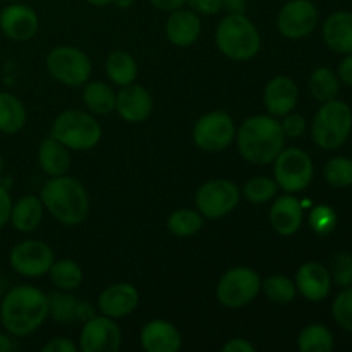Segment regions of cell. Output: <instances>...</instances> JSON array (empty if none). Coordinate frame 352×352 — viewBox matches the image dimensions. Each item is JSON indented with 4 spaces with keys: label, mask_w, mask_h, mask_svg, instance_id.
Returning a JSON list of instances; mask_svg holds the SVG:
<instances>
[{
    "label": "cell",
    "mask_w": 352,
    "mask_h": 352,
    "mask_svg": "<svg viewBox=\"0 0 352 352\" xmlns=\"http://www.w3.org/2000/svg\"><path fill=\"white\" fill-rule=\"evenodd\" d=\"M116 110L126 122H144L153 112V98L144 86L131 82L116 93Z\"/></svg>",
    "instance_id": "cell-16"
},
{
    "label": "cell",
    "mask_w": 352,
    "mask_h": 352,
    "mask_svg": "<svg viewBox=\"0 0 352 352\" xmlns=\"http://www.w3.org/2000/svg\"><path fill=\"white\" fill-rule=\"evenodd\" d=\"M47 71L55 81L65 86H81L91 76V60L88 55L72 45H58L47 55Z\"/></svg>",
    "instance_id": "cell-7"
},
{
    "label": "cell",
    "mask_w": 352,
    "mask_h": 352,
    "mask_svg": "<svg viewBox=\"0 0 352 352\" xmlns=\"http://www.w3.org/2000/svg\"><path fill=\"white\" fill-rule=\"evenodd\" d=\"M140 342L146 352H177L182 347V337L174 323L158 318L141 329Z\"/></svg>",
    "instance_id": "cell-20"
},
{
    "label": "cell",
    "mask_w": 352,
    "mask_h": 352,
    "mask_svg": "<svg viewBox=\"0 0 352 352\" xmlns=\"http://www.w3.org/2000/svg\"><path fill=\"white\" fill-rule=\"evenodd\" d=\"M105 71L113 85L127 86L134 82L138 76L136 58L124 50L110 52L105 62Z\"/></svg>",
    "instance_id": "cell-27"
},
{
    "label": "cell",
    "mask_w": 352,
    "mask_h": 352,
    "mask_svg": "<svg viewBox=\"0 0 352 352\" xmlns=\"http://www.w3.org/2000/svg\"><path fill=\"white\" fill-rule=\"evenodd\" d=\"M95 316V309L88 301H78V308H76V320L79 322H88L89 318Z\"/></svg>",
    "instance_id": "cell-47"
},
{
    "label": "cell",
    "mask_w": 352,
    "mask_h": 352,
    "mask_svg": "<svg viewBox=\"0 0 352 352\" xmlns=\"http://www.w3.org/2000/svg\"><path fill=\"white\" fill-rule=\"evenodd\" d=\"M261 291L275 305H289L298 296L296 282L284 275H272L267 280H261Z\"/></svg>",
    "instance_id": "cell-34"
},
{
    "label": "cell",
    "mask_w": 352,
    "mask_h": 352,
    "mask_svg": "<svg viewBox=\"0 0 352 352\" xmlns=\"http://www.w3.org/2000/svg\"><path fill=\"white\" fill-rule=\"evenodd\" d=\"M54 261L55 256L52 248L38 239L21 241L9 253L10 268L28 278H36L48 274Z\"/></svg>",
    "instance_id": "cell-12"
},
{
    "label": "cell",
    "mask_w": 352,
    "mask_h": 352,
    "mask_svg": "<svg viewBox=\"0 0 352 352\" xmlns=\"http://www.w3.org/2000/svg\"><path fill=\"white\" fill-rule=\"evenodd\" d=\"M298 347L301 352H330L333 349V336L325 325L311 323L299 333Z\"/></svg>",
    "instance_id": "cell-32"
},
{
    "label": "cell",
    "mask_w": 352,
    "mask_h": 352,
    "mask_svg": "<svg viewBox=\"0 0 352 352\" xmlns=\"http://www.w3.org/2000/svg\"><path fill=\"white\" fill-rule=\"evenodd\" d=\"M38 164L48 177L64 175L71 167L69 148L58 143L55 138H47V140L41 141L40 148H38Z\"/></svg>",
    "instance_id": "cell-25"
},
{
    "label": "cell",
    "mask_w": 352,
    "mask_h": 352,
    "mask_svg": "<svg viewBox=\"0 0 352 352\" xmlns=\"http://www.w3.org/2000/svg\"><path fill=\"white\" fill-rule=\"evenodd\" d=\"M352 131V110L342 100L325 102L315 113L311 138L322 150H337L347 141Z\"/></svg>",
    "instance_id": "cell-5"
},
{
    "label": "cell",
    "mask_w": 352,
    "mask_h": 352,
    "mask_svg": "<svg viewBox=\"0 0 352 352\" xmlns=\"http://www.w3.org/2000/svg\"><path fill=\"white\" fill-rule=\"evenodd\" d=\"M329 272L332 277V284L342 289L352 287V254L347 251L337 253L330 263Z\"/></svg>",
    "instance_id": "cell-38"
},
{
    "label": "cell",
    "mask_w": 352,
    "mask_h": 352,
    "mask_svg": "<svg viewBox=\"0 0 352 352\" xmlns=\"http://www.w3.org/2000/svg\"><path fill=\"white\" fill-rule=\"evenodd\" d=\"M215 43L230 60H250L260 52L261 36L246 14H227L217 26Z\"/></svg>",
    "instance_id": "cell-4"
},
{
    "label": "cell",
    "mask_w": 352,
    "mask_h": 352,
    "mask_svg": "<svg viewBox=\"0 0 352 352\" xmlns=\"http://www.w3.org/2000/svg\"><path fill=\"white\" fill-rule=\"evenodd\" d=\"M299 100V88L287 76H277L265 86L263 103L270 116L284 117L296 109Z\"/></svg>",
    "instance_id": "cell-19"
},
{
    "label": "cell",
    "mask_w": 352,
    "mask_h": 352,
    "mask_svg": "<svg viewBox=\"0 0 352 352\" xmlns=\"http://www.w3.org/2000/svg\"><path fill=\"white\" fill-rule=\"evenodd\" d=\"M48 318V296L33 285H16L3 294L0 323L12 337L31 336Z\"/></svg>",
    "instance_id": "cell-1"
},
{
    "label": "cell",
    "mask_w": 352,
    "mask_h": 352,
    "mask_svg": "<svg viewBox=\"0 0 352 352\" xmlns=\"http://www.w3.org/2000/svg\"><path fill=\"white\" fill-rule=\"evenodd\" d=\"M122 346V332L116 320L109 316H93L85 322L79 336L82 352H117Z\"/></svg>",
    "instance_id": "cell-14"
},
{
    "label": "cell",
    "mask_w": 352,
    "mask_h": 352,
    "mask_svg": "<svg viewBox=\"0 0 352 352\" xmlns=\"http://www.w3.org/2000/svg\"><path fill=\"white\" fill-rule=\"evenodd\" d=\"M246 6V0H223V9L229 14H244Z\"/></svg>",
    "instance_id": "cell-48"
},
{
    "label": "cell",
    "mask_w": 352,
    "mask_h": 352,
    "mask_svg": "<svg viewBox=\"0 0 352 352\" xmlns=\"http://www.w3.org/2000/svg\"><path fill=\"white\" fill-rule=\"evenodd\" d=\"M323 175L332 188H349L352 186V160L347 157L330 158L323 167Z\"/></svg>",
    "instance_id": "cell-36"
},
{
    "label": "cell",
    "mask_w": 352,
    "mask_h": 352,
    "mask_svg": "<svg viewBox=\"0 0 352 352\" xmlns=\"http://www.w3.org/2000/svg\"><path fill=\"white\" fill-rule=\"evenodd\" d=\"M48 296V316L55 320L58 323H69L76 322V308H78L79 299L76 296H72L69 291H58L50 292Z\"/></svg>",
    "instance_id": "cell-33"
},
{
    "label": "cell",
    "mask_w": 352,
    "mask_h": 352,
    "mask_svg": "<svg viewBox=\"0 0 352 352\" xmlns=\"http://www.w3.org/2000/svg\"><path fill=\"white\" fill-rule=\"evenodd\" d=\"M261 291V278L253 268L234 267L220 277L217 299L230 309H239L253 302Z\"/></svg>",
    "instance_id": "cell-8"
},
{
    "label": "cell",
    "mask_w": 352,
    "mask_h": 352,
    "mask_svg": "<svg viewBox=\"0 0 352 352\" xmlns=\"http://www.w3.org/2000/svg\"><path fill=\"white\" fill-rule=\"evenodd\" d=\"M332 316L340 329L352 333V287H346L332 302Z\"/></svg>",
    "instance_id": "cell-37"
},
{
    "label": "cell",
    "mask_w": 352,
    "mask_h": 352,
    "mask_svg": "<svg viewBox=\"0 0 352 352\" xmlns=\"http://www.w3.org/2000/svg\"><path fill=\"white\" fill-rule=\"evenodd\" d=\"M12 198L6 186L0 184V230L9 223L10 210H12Z\"/></svg>",
    "instance_id": "cell-42"
},
{
    "label": "cell",
    "mask_w": 352,
    "mask_h": 352,
    "mask_svg": "<svg viewBox=\"0 0 352 352\" xmlns=\"http://www.w3.org/2000/svg\"><path fill=\"white\" fill-rule=\"evenodd\" d=\"M236 143L241 157L251 165L274 164L285 146V134L280 120L274 116H251L236 131Z\"/></svg>",
    "instance_id": "cell-2"
},
{
    "label": "cell",
    "mask_w": 352,
    "mask_h": 352,
    "mask_svg": "<svg viewBox=\"0 0 352 352\" xmlns=\"http://www.w3.org/2000/svg\"><path fill=\"white\" fill-rule=\"evenodd\" d=\"M7 2H23V0H7Z\"/></svg>",
    "instance_id": "cell-53"
},
{
    "label": "cell",
    "mask_w": 352,
    "mask_h": 352,
    "mask_svg": "<svg viewBox=\"0 0 352 352\" xmlns=\"http://www.w3.org/2000/svg\"><path fill=\"white\" fill-rule=\"evenodd\" d=\"M236 124L223 110H213L196 120L192 127V141L196 146L208 153H217L230 146L236 140Z\"/></svg>",
    "instance_id": "cell-10"
},
{
    "label": "cell",
    "mask_w": 352,
    "mask_h": 352,
    "mask_svg": "<svg viewBox=\"0 0 352 352\" xmlns=\"http://www.w3.org/2000/svg\"><path fill=\"white\" fill-rule=\"evenodd\" d=\"M272 229L278 234V236H294L302 226V205L296 196L291 192L284 196H278L274 203H272L270 213Z\"/></svg>",
    "instance_id": "cell-21"
},
{
    "label": "cell",
    "mask_w": 352,
    "mask_h": 352,
    "mask_svg": "<svg viewBox=\"0 0 352 352\" xmlns=\"http://www.w3.org/2000/svg\"><path fill=\"white\" fill-rule=\"evenodd\" d=\"M155 9L164 10V12H172L175 9H181L186 6L188 0H148Z\"/></svg>",
    "instance_id": "cell-45"
},
{
    "label": "cell",
    "mask_w": 352,
    "mask_h": 352,
    "mask_svg": "<svg viewBox=\"0 0 352 352\" xmlns=\"http://www.w3.org/2000/svg\"><path fill=\"white\" fill-rule=\"evenodd\" d=\"M205 217L198 210L181 208L170 213L167 220L168 232L177 237H191L203 229Z\"/></svg>",
    "instance_id": "cell-31"
},
{
    "label": "cell",
    "mask_w": 352,
    "mask_h": 352,
    "mask_svg": "<svg viewBox=\"0 0 352 352\" xmlns=\"http://www.w3.org/2000/svg\"><path fill=\"white\" fill-rule=\"evenodd\" d=\"M38 14L23 2H10L0 12V30L12 41H30L38 33Z\"/></svg>",
    "instance_id": "cell-15"
},
{
    "label": "cell",
    "mask_w": 352,
    "mask_h": 352,
    "mask_svg": "<svg viewBox=\"0 0 352 352\" xmlns=\"http://www.w3.org/2000/svg\"><path fill=\"white\" fill-rule=\"evenodd\" d=\"M48 275H50L52 284L62 291H74L82 282V268L74 260H67V258L54 261Z\"/></svg>",
    "instance_id": "cell-29"
},
{
    "label": "cell",
    "mask_w": 352,
    "mask_h": 352,
    "mask_svg": "<svg viewBox=\"0 0 352 352\" xmlns=\"http://www.w3.org/2000/svg\"><path fill=\"white\" fill-rule=\"evenodd\" d=\"M2 172H3V157L2 153H0V175H2Z\"/></svg>",
    "instance_id": "cell-52"
},
{
    "label": "cell",
    "mask_w": 352,
    "mask_h": 352,
    "mask_svg": "<svg viewBox=\"0 0 352 352\" xmlns=\"http://www.w3.org/2000/svg\"><path fill=\"white\" fill-rule=\"evenodd\" d=\"M186 3L199 16H215L223 9V0H188Z\"/></svg>",
    "instance_id": "cell-41"
},
{
    "label": "cell",
    "mask_w": 352,
    "mask_h": 352,
    "mask_svg": "<svg viewBox=\"0 0 352 352\" xmlns=\"http://www.w3.org/2000/svg\"><path fill=\"white\" fill-rule=\"evenodd\" d=\"M296 287L299 294L311 302H320L329 298L332 291V277L329 268L316 261L301 265L296 274Z\"/></svg>",
    "instance_id": "cell-18"
},
{
    "label": "cell",
    "mask_w": 352,
    "mask_h": 352,
    "mask_svg": "<svg viewBox=\"0 0 352 352\" xmlns=\"http://www.w3.org/2000/svg\"><path fill=\"white\" fill-rule=\"evenodd\" d=\"M41 351L43 352H76L78 351V346H76L72 340L64 339V337H57V339L45 344Z\"/></svg>",
    "instance_id": "cell-43"
},
{
    "label": "cell",
    "mask_w": 352,
    "mask_h": 352,
    "mask_svg": "<svg viewBox=\"0 0 352 352\" xmlns=\"http://www.w3.org/2000/svg\"><path fill=\"white\" fill-rule=\"evenodd\" d=\"M201 17L191 9H175L168 16L165 33L168 41L175 47H189L196 43L201 34Z\"/></svg>",
    "instance_id": "cell-22"
},
{
    "label": "cell",
    "mask_w": 352,
    "mask_h": 352,
    "mask_svg": "<svg viewBox=\"0 0 352 352\" xmlns=\"http://www.w3.org/2000/svg\"><path fill=\"white\" fill-rule=\"evenodd\" d=\"M278 186L275 179L265 177V175H256L251 177L250 181L244 184V198L251 203V205H265V203L272 201L277 196Z\"/></svg>",
    "instance_id": "cell-35"
},
{
    "label": "cell",
    "mask_w": 352,
    "mask_h": 352,
    "mask_svg": "<svg viewBox=\"0 0 352 352\" xmlns=\"http://www.w3.org/2000/svg\"><path fill=\"white\" fill-rule=\"evenodd\" d=\"M274 174L278 188L294 195L311 184L315 165L301 148H284L274 160Z\"/></svg>",
    "instance_id": "cell-9"
},
{
    "label": "cell",
    "mask_w": 352,
    "mask_h": 352,
    "mask_svg": "<svg viewBox=\"0 0 352 352\" xmlns=\"http://www.w3.org/2000/svg\"><path fill=\"white\" fill-rule=\"evenodd\" d=\"M82 102L93 116H107L116 110V91L107 82L91 81L82 91Z\"/></svg>",
    "instance_id": "cell-28"
},
{
    "label": "cell",
    "mask_w": 352,
    "mask_h": 352,
    "mask_svg": "<svg viewBox=\"0 0 352 352\" xmlns=\"http://www.w3.org/2000/svg\"><path fill=\"white\" fill-rule=\"evenodd\" d=\"M323 40L337 54H352V12L337 10L323 23Z\"/></svg>",
    "instance_id": "cell-23"
},
{
    "label": "cell",
    "mask_w": 352,
    "mask_h": 352,
    "mask_svg": "<svg viewBox=\"0 0 352 352\" xmlns=\"http://www.w3.org/2000/svg\"><path fill=\"white\" fill-rule=\"evenodd\" d=\"M256 347L246 339H241V337H236V339L229 340L222 346V352H254Z\"/></svg>",
    "instance_id": "cell-44"
},
{
    "label": "cell",
    "mask_w": 352,
    "mask_h": 352,
    "mask_svg": "<svg viewBox=\"0 0 352 352\" xmlns=\"http://www.w3.org/2000/svg\"><path fill=\"white\" fill-rule=\"evenodd\" d=\"M40 199L45 210L64 226H79L89 213V198L85 186L65 174L48 179L41 188Z\"/></svg>",
    "instance_id": "cell-3"
},
{
    "label": "cell",
    "mask_w": 352,
    "mask_h": 352,
    "mask_svg": "<svg viewBox=\"0 0 352 352\" xmlns=\"http://www.w3.org/2000/svg\"><path fill=\"white\" fill-rule=\"evenodd\" d=\"M241 199V191L232 181L213 179L196 191V208L205 219L219 220L229 215Z\"/></svg>",
    "instance_id": "cell-11"
},
{
    "label": "cell",
    "mask_w": 352,
    "mask_h": 352,
    "mask_svg": "<svg viewBox=\"0 0 352 352\" xmlns=\"http://www.w3.org/2000/svg\"><path fill=\"white\" fill-rule=\"evenodd\" d=\"M50 136L69 150L86 151L95 148L102 140V126L85 110H65L52 124Z\"/></svg>",
    "instance_id": "cell-6"
},
{
    "label": "cell",
    "mask_w": 352,
    "mask_h": 352,
    "mask_svg": "<svg viewBox=\"0 0 352 352\" xmlns=\"http://www.w3.org/2000/svg\"><path fill=\"white\" fill-rule=\"evenodd\" d=\"M112 3L117 9H129L134 3V0H112Z\"/></svg>",
    "instance_id": "cell-50"
},
{
    "label": "cell",
    "mask_w": 352,
    "mask_h": 352,
    "mask_svg": "<svg viewBox=\"0 0 352 352\" xmlns=\"http://www.w3.org/2000/svg\"><path fill=\"white\" fill-rule=\"evenodd\" d=\"M16 349V342L10 333H0V352H10Z\"/></svg>",
    "instance_id": "cell-49"
},
{
    "label": "cell",
    "mask_w": 352,
    "mask_h": 352,
    "mask_svg": "<svg viewBox=\"0 0 352 352\" xmlns=\"http://www.w3.org/2000/svg\"><path fill=\"white\" fill-rule=\"evenodd\" d=\"M140 305V292L127 282L109 285L98 298V309L109 318H124L134 313Z\"/></svg>",
    "instance_id": "cell-17"
},
{
    "label": "cell",
    "mask_w": 352,
    "mask_h": 352,
    "mask_svg": "<svg viewBox=\"0 0 352 352\" xmlns=\"http://www.w3.org/2000/svg\"><path fill=\"white\" fill-rule=\"evenodd\" d=\"M282 131H284L285 138H299L305 134L306 131V119L301 113L289 112L287 116L282 117L280 120Z\"/></svg>",
    "instance_id": "cell-40"
},
{
    "label": "cell",
    "mask_w": 352,
    "mask_h": 352,
    "mask_svg": "<svg viewBox=\"0 0 352 352\" xmlns=\"http://www.w3.org/2000/svg\"><path fill=\"white\" fill-rule=\"evenodd\" d=\"M309 91L313 98L325 103L339 95V76L329 67H318L309 76Z\"/></svg>",
    "instance_id": "cell-30"
},
{
    "label": "cell",
    "mask_w": 352,
    "mask_h": 352,
    "mask_svg": "<svg viewBox=\"0 0 352 352\" xmlns=\"http://www.w3.org/2000/svg\"><path fill=\"white\" fill-rule=\"evenodd\" d=\"M339 79L344 85L352 86V54H347L346 58L339 65Z\"/></svg>",
    "instance_id": "cell-46"
},
{
    "label": "cell",
    "mask_w": 352,
    "mask_h": 352,
    "mask_svg": "<svg viewBox=\"0 0 352 352\" xmlns=\"http://www.w3.org/2000/svg\"><path fill=\"white\" fill-rule=\"evenodd\" d=\"M26 109L16 95L0 91V133L17 134L26 126Z\"/></svg>",
    "instance_id": "cell-26"
},
{
    "label": "cell",
    "mask_w": 352,
    "mask_h": 352,
    "mask_svg": "<svg viewBox=\"0 0 352 352\" xmlns=\"http://www.w3.org/2000/svg\"><path fill=\"white\" fill-rule=\"evenodd\" d=\"M89 6H95V7H105L109 3H112V0H86Z\"/></svg>",
    "instance_id": "cell-51"
},
{
    "label": "cell",
    "mask_w": 352,
    "mask_h": 352,
    "mask_svg": "<svg viewBox=\"0 0 352 352\" xmlns=\"http://www.w3.org/2000/svg\"><path fill=\"white\" fill-rule=\"evenodd\" d=\"M309 226L320 236H327L337 226V213L327 205H318L309 212Z\"/></svg>",
    "instance_id": "cell-39"
},
{
    "label": "cell",
    "mask_w": 352,
    "mask_h": 352,
    "mask_svg": "<svg viewBox=\"0 0 352 352\" xmlns=\"http://www.w3.org/2000/svg\"><path fill=\"white\" fill-rule=\"evenodd\" d=\"M43 212L45 206L38 196L24 195L12 203L9 222L12 223L17 232H33L43 220Z\"/></svg>",
    "instance_id": "cell-24"
},
{
    "label": "cell",
    "mask_w": 352,
    "mask_h": 352,
    "mask_svg": "<svg viewBox=\"0 0 352 352\" xmlns=\"http://www.w3.org/2000/svg\"><path fill=\"white\" fill-rule=\"evenodd\" d=\"M318 17V9L311 0H289L278 10L277 28L287 40H302L313 33Z\"/></svg>",
    "instance_id": "cell-13"
}]
</instances>
